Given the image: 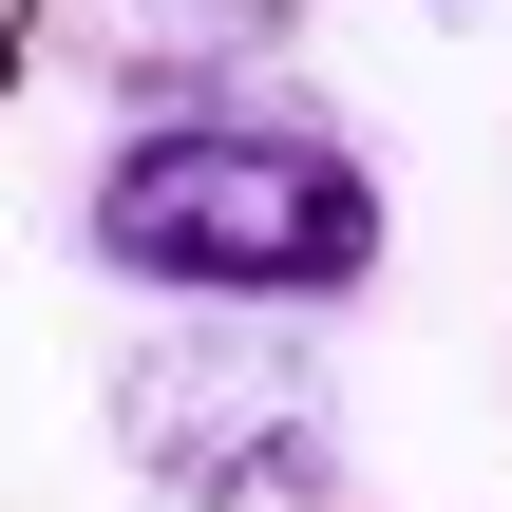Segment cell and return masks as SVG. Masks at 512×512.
<instances>
[{
    "label": "cell",
    "mask_w": 512,
    "mask_h": 512,
    "mask_svg": "<svg viewBox=\"0 0 512 512\" xmlns=\"http://www.w3.org/2000/svg\"><path fill=\"white\" fill-rule=\"evenodd\" d=\"M0 57H19V19H0Z\"/></svg>",
    "instance_id": "3957f363"
},
{
    "label": "cell",
    "mask_w": 512,
    "mask_h": 512,
    "mask_svg": "<svg viewBox=\"0 0 512 512\" xmlns=\"http://www.w3.org/2000/svg\"><path fill=\"white\" fill-rule=\"evenodd\" d=\"M114 456H133L171 512L323 494V380H304L285 342H171V361L114 380Z\"/></svg>",
    "instance_id": "7a4b0ae2"
},
{
    "label": "cell",
    "mask_w": 512,
    "mask_h": 512,
    "mask_svg": "<svg viewBox=\"0 0 512 512\" xmlns=\"http://www.w3.org/2000/svg\"><path fill=\"white\" fill-rule=\"evenodd\" d=\"M95 266L171 304H361L380 171L304 114H152L95 152Z\"/></svg>",
    "instance_id": "6da1fadb"
}]
</instances>
